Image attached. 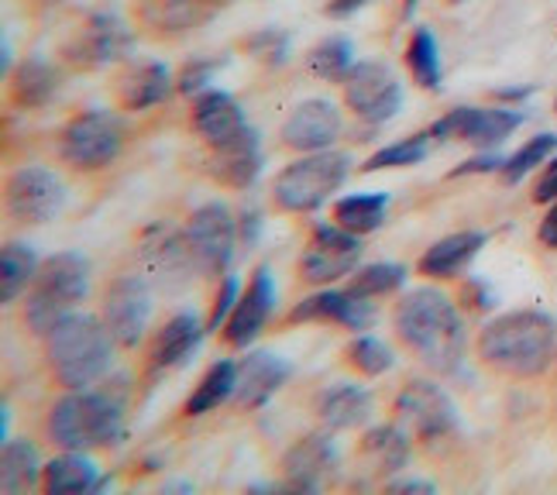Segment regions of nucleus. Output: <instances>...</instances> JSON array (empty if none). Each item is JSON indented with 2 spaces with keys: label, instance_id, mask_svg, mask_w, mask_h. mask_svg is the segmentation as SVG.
<instances>
[{
  "label": "nucleus",
  "instance_id": "1",
  "mask_svg": "<svg viewBox=\"0 0 557 495\" xmlns=\"http://www.w3.org/2000/svg\"><path fill=\"white\" fill-rule=\"evenodd\" d=\"M396 337L406 351H413L426 369L437 375H451L465 361V324L455 299L441 289L406 293L393 313Z\"/></svg>",
  "mask_w": 557,
  "mask_h": 495
},
{
  "label": "nucleus",
  "instance_id": "2",
  "mask_svg": "<svg viewBox=\"0 0 557 495\" xmlns=\"http://www.w3.org/2000/svg\"><path fill=\"white\" fill-rule=\"evenodd\" d=\"M479 358L506 379H537L557 358V320L541 310H512L488 320Z\"/></svg>",
  "mask_w": 557,
  "mask_h": 495
},
{
  "label": "nucleus",
  "instance_id": "3",
  "mask_svg": "<svg viewBox=\"0 0 557 495\" xmlns=\"http://www.w3.org/2000/svg\"><path fill=\"white\" fill-rule=\"evenodd\" d=\"M41 341H46L49 375L62 393L90 389L94 382H100L107 369H111L117 348V341L103 327L100 317L76 313V310L62 317Z\"/></svg>",
  "mask_w": 557,
  "mask_h": 495
},
{
  "label": "nucleus",
  "instance_id": "4",
  "mask_svg": "<svg viewBox=\"0 0 557 495\" xmlns=\"http://www.w3.org/2000/svg\"><path fill=\"white\" fill-rule=\"evenodd\" d=\"M46 434L59 450L111 447L124 434V399L114 389H66L52 403Z\"/></svg>",
  "mask_w": 557,
  "mask_h": 495
},
{
  "label": "nucleus",
  "instance_id": "5",
  "mask_svg": "<svg viewBox=\"0 0 557 495\" xmlns=\"http://www.w3.org/2000/svg\"><path fill=\"white\" fill-rule=\"evenodd\" d=\"M90 293V262L79 251L49 255L38 265L35 283L25 296V327L46 337L62 317L73 313Z\"/></svg>",
  "mask_w": 557,
  "mask_h": 495
},
{
  "label": "nucleus",
  "instance_id": "6",
  "mask_svg": "<svg viewBox=\"0 0 557 495\" xmlns=\"http://www.w3.org/2000/svg\"><path fill=\"white\" fill-rule=\"evenodd\" d=\"M351 172V159L348 152H334V148H324V152H307L296 162H289L278 176L272 180V203L283 213H313L324 207L334 193L345 186Z\"/></svg>",
  "mask_w": 557,
  "mask_h": 495
},
{
  "label": "nucleus",
  "instance_id": "7",
  "mask_svg": "<svg viewBox=\"0 0 557 495\" xmlns=\"http://www.w3.org/2000/svg\"><path fill=\"white\" fill-rule=\"evenodd\" d=\"M124 148V121L114 111L90 107L76 117H70L55 135V156L62 165L76 172L107 169Z\"/></svg>",
  "mask_w": 557,
  "mask_h": 495
},
{
  "label": "nucleus",
  "instance_id": "8",
  "mask_svg": "<svg viewBox=\"0 0 557 495\" xmlns=\"http://www.w3.org/2000/svg\"><path fill=\"white\" fill-rule=\"evenodd\" d=\"M132 46H135V35L121 14L87 11L66 32V38H62L59 55L66 59V66H73L76 73H97L127 59Z\"/></svg>",
  "mask_w": 557,
  "mask_h": 495
},
{
  "label": "nucleus",
  "instance_id": "9",
  "mask_svg": "<svg viewBox=\"0 0 557 495\" xmlns=\"http://www.w3.org/2000/svg\"><path fill=\"white\" fill-rule=\"evenodd\" d=\"M183 242L189 251V262L200 275H224L234 248H238V221L224 203H203L186 218L183 224Z\"/></svg>",
  "mask_w": 557,
  "mask_h": 495
},
{
  "label": "nucleus",
  "instance_id": "10",
  "mask_svg": "<svg viewBox=\"0 0 557 495\" xmlns=\"http://www.w3.org/2000/svg\"><path fill=\"white\" fill-rule=\"evenodd\" d=\"M66 207V183L49 165H25L14 169L4 183V210L21 227H38L59 218Z\"/></svg>",
  "mask_w": 557,
  "mask_h": 495
},
{
  "label": "nucleus",
  "instance_id": "11",
  "mask_svg": "<svg viewBox=\"0 0 557 495\" xmlns=\"http://www.w3.org/2000/svg\"><path fill=\"white\" fill-rule=\"evenodd\" d=\"M393 413L406 434L426 444L455 434L458 426V410L451 396L431 379H406L393 399Z\"/></svg>",
  "mask_w": 557,
  "mask_h": 495
},
{
  "label": "nucleus",
  "instance_id": "12",
  "mask_svg": "<svg viewBox=\"0 0 557 495\" xmlns=\"http://www.w3.org/2000/svg\"><path fill=\"white\" fill-rule=\"evenodd\" d=\"M100 320L121 348H138L152 320V286L141 275H114L100 296Z\"/></svg>",
  "mask_w": 557,
  "mask_h": 495
},
{
  "label": "nucleus",
  "instance_id": "13",
  "mask_svg": "<svg viewBox=\"0 0 557 495\" xmlns=\"http://www.w3.org/2000/svg\"><path fill=\"white\" fill-rule=\"evenodd\" d=\"M361 238L341 224H317L310 242L299 255V279L307 286H331L337 279H348L361 262Z\"/></svg>",
  "mask_w": 557,
  "mask_h": 495
},
{
  "label": "nucleus",
  "instance_id": "14",
  "mask_svg": "<svg viewBox=\"0 0 557 495\" xmlns=\"http://www.w3.org/2000/svg\"><path fill=\"white\" fill-rule=\"evenodd\" d=\"M341 86H345L348 111L358 121H366V124H385V121H393L399 114V107H403V83L379 59L355 62L348 79L341 83Z\"/></svg>",
  "mask_w": 557,
  "mask_h": 495
},
{
  "label": "nucleus",
  "instance_id": "15",
  "mask_svg": "<svg viewBox=\"0 0 557 495\" xmlns=\"http://www.w3.org/2000/svg\"><path fill=\"white\" fill-rule=\"evenodd\" d=\"M523 124V114L512 111V107H455L451 114H444L431 135L434 138H455L475 148H496L506 141L517 127Z\"/></svg>",
  "mask_w": 557,
  "mask_h": 495
},
{
  "label": "nucleus",
  "instance_id": "16",
  "mask_svg": "<svg viewBox=\"0 0 557 495\" xmlns=\"http://www.w3.org/2000/svg\"><path fill=\"white\" fill-rule=\"evenodd\" d=\"M337 447L331 434H307L286 447L278 471H283V488L289 492H317L337 475Z\"/></svg>",
  "mask_w": 557,
  "mask_h": 495
},
{
  "label": "nucleus",
  "instance_id": "17",
  "mask_svg": "<svg viewBox=\"0 0 557 495\" xmlns=\"http://www.w3.org/2000/svg\"><path fill=\"white\" fill-rule=\"evenodd\" d=\"M227 8V0H135V25L159 38H183L203 28Z\"/></svg>",
  "mask_w": 557,
  "mask_h": 495
},
{
  "label": "nucleus",
  "instance_id": "18",
  "mask_svg": "<svg viewBox=\"0 0 557 495\" xmlns=\"http://www.w3.org/2000/svg\"><path fill=\"white\" fill-rule=\"evenodd\" d=\"M289 324H337L355 334L369 331L375 320V299L355 296L348 289H320L289 310Z\"/></svg>",
  "mask_w": 557,
  "mask_h": 495
},
{
  "label": "nucleus",
  "instance_id": "19",
  "mask_svg": "<svg viewBox=\"0 0 557 495\" xmlns=\"http://www.w3.org/2000/svg\"><path fill=\"white\" fill-rule=\"evenodd\" d=\"M341 127H345V117H341L337 107L331 100L313 97L293 107L283 127H278V138H283V145L293 148V152L307 156V152H324V148H331L341 138Z\"/></svg>",
  "mask_w": 557,
  "mask_h": 495
},
{
  "label": "nucleus",
  "instance_id": "20",
  "mask_svg": "<svg viewBox=\"0 0 557 495\" xmlns=\"http://www.w3.org/2000/svg\"><path fill=\"white\" fill-rule=\"evenodd\" d=\"M272 310H275V283H272V272L259 265L248 279V286L242 289L238 304H234L227 324L221 327L224 344H231V348H248V344H255L272 320Z\"/></svg>",
  "mask_w": 557,
  "mask_h": 495
},
{
  "label": "nucleus",
  "instance_id": "21",
  "mask_svg": "<svg viewBox=\"0 0 557 495\" xmlns=\"http://www.w3.org/2000/svg\"><path fill=\"white\" fill-rule=\"evenodd\" d=\"M259 172H262V138L251 124L242 127L234 138H227L221 145H210L207 176L218 186L242 193L259 180Z\"/></svg>",
  "mask_w": 557,
  "mask_h": 495
},
{
  "label": "nucleus",
  "instance_id": "22",
  "mask_svg": "<svg viewBox=\"0 0 557 495\" xmlns=\"http://www.w3.org/2000/svg\"><path fill=\"white\" fill-rule=\"evenodd\" d=\"M203 341V324L197 313H176L169 317L165 324L152 334V344H148L145 355V375L148 379H162L169 372L183 369V364L197 355Z\"/></svg>",
  "mask_w": 557,
  "mask_h": 495
},
{
  "label": "nucleus",
  "instance_id": "23",
  "mask_svg": "<svg viewBox=\"0 0 557 495\" xmlns=\"http://www.w3.org/2000/svg\"><path fill=\"white\" fill-rule=\"evenodd\" d=\"M293 375V364L272 351H251L238 361V375H234V396L231 403L242 413H255L283 389L286 379Z\"/></svg>",
  "mask_w": 557,
  "mask_h": 495
},
{
  "label": "nucleus",
  "instance_id": "24",
  "mask_svg": "<svg viewBox=\"0 0 557 495\" xmlns=\"http://www.w3.org/2000/svg\"><path fill=\"white\" fill-rule=\"evenodd\" d=\"M410 455H413V437L399 423H382L361 434L355 461L361 475H369L372 482H385L410 465Z\"/></svg>",
  "mask_w": 557,
  "mask_h": 495
},
{
  "label": "nucleus",
  "instance_id": "25",
  "mask_svg": "<svg viewBox=\"0 0 557 495\" xmlns=\"http://www.w3.org/2000/svg\"><path fill=\"white\" fill-rule=\"evenodd\" d=\"M173 73H169L165 62H156V59H141V62H132V66H124L114 79V100L121 111H148V107L156 103H165L169 94H173Z\"/></svg>",
  "mask_w": 557,
  "mask_h": 495
},
{
  "label": "nucleus",
  "instance_id": "26",
  "mask_svg": "<svg viewBox=\"0 0 557 495\" xmlns=\"http://www.w3.org/2000/svg\"><path fill=\"white\" fill-rule=\"evenodd\" d=\"M189 127H193V135H197L210 148V145H221V141L234 138L242 127H248V121H245L242 103L234 100L231 94L203 90V94L193 97Z\"/></svg>",
  "mask_w": 557,
  "mask_h": 495
},
{
  "label": "nucleus",
  "instance_id": "27",
  "mask_svg": "<svg viewBox=\"0 0 557 495\" xmlns=\"http://www.w3.org/2000/svg\"><path fill=\"white\" fill-rule=\"evenodd\" d=\"M485 248V234L482 231H458V234H447V238L434 242L420 255V275L426 279H458L468 265L471 258Z\"/></svg>",
  "mask_w": 557,
  "mask_h": 495
},
{
  "label": "nucleus",
  "instance_id": "28",
  "mask_svg": "<svg viewBox=\"0 0 557 495\" xmlns=\"http://www.w3.org/2000/svg\"><path fill=\"white\" fill-rule=\"evenodd\" d=\"M100 485V468L87 458V450H62L41 468V488L49 495H83L97 492Z\"/></svg>",
  "mask_w": 557,
  "mask_h": 495
},
{
  "label": "nucleus",
  "instance_id": "29",
  "mask_svg": "<svg viewBox=\"0 0 557 495\" xmlns=\"http://www.w3.org/2000/svg\"><path fill=\"white\" fill-rule=\"evenodd\" d=\"M317 413L327 430H355L369 420L372 396H369V389H361V385H355V382H337L324 396H320Z\"/></svg>",
  "mask_w": 557,
  "mask_h": 495
},
{
  "label": "nucleus",
  "instance_id": "30",
  "mask_svg": "<svg viewBox=\"0 0 557 495\" xmlns=\"http://www.w3.org/2000/svg\"><path fill=\"white\" fill-rule=\"evenodd\" d=\"M41 458L32 441L25 437H8L4 458H0V488L4 495H25L41 485Z\"/></svg>",
  "mask_w": 557,
  "mask_h": 495
},
{
  "label": "nucleus",
  "instance_id": "31",
  "mask_svg": "<svg viewBox=\"0 0 557 495\" xmlns=\"http://www.w3.org/2000/svg\"><path fill=\"white\" fill-rule=\"evenodd\" d=\"M59 90V73L52 62L46 59H25L21 66L14 70L11 76V94H14V103L25 107V111H38V107H46Z\"/></svg>",
  "mask_w": 557,
  "mask_h": 495
},
{
  "label": "nucleus",
  "instance_id": "32",
  "mask_svg": "<svg viewBox=\"0 0 557 495\" xmlns=\"http://www.w3.org/2000/svg\"><path fill=\"white\" fill-rule=\"evenodd\" d=\"M38 255L21 245V242H8L4 251H0V299L4 307H14L21 296H28L35 275H38Z\"/></svg>",
  "mask_w": 557,
  "mask_h": 495
},
{
  "label": "nucleus",
  "instance_id": "33",
  "mask_svg": "<svg viewBox=\"0 0 557 495\" xmlns=\"http://www.w3.org/2000/svg\"><path fill=\"white\" fill-rule=\"evenodd\" d=\"M234 375H238V361L224 358L218 364H210L207 375L197 382V389H193V396L186 399L183 413L186 417H207V413L218 410V406L231 403V396H234Z\"/></svg>",
  "mask_w": 557,
  "mask_h": 495
},
{
  "label": "nucleus",
  "instance_id": "34",
  "mask_svg": "<svg viewBox=\"0 0 557 495\" xmlns=\"http://www.w3.org/2000/svg\"><path fill=\"white\" fill-rule=\"evenodd\" d=\"M385 210H389V197L385 193H351V197H341L334 203V224L366 238V234L382 227Z\"/></svg>",
  "mask_w": 557,
  "mask_h": 495
},
{
  "label": "nucleus",
  "instance_id": "35",
  "mask_svg": "<svg viewBox=\"0 0 557 495\" xmlns=\"http://www.w3.org/2000/svg\"><path fill=\"white\" fill-rule=\"evenodd\" d=\"M406 66H410V76L420 90H431V94L441 90V79H444L441 49H437V38L431 28H417L410 35V46H406Z\"/></svg>",
  "mask_w": 557,
  "mask_h": 495
},
{
  "label": "nucleus",
  "instance_id": "36",
  "mask_svg": "<svg viewBox=\"0 0 557 495\" xmlns=\"http://www.w3.org/2000/svg\"><path fill=\"white\" fill-rule=\"evenodd\" d=\"M307 66L317 79H324V83H345L351 66H355V46H351V38L345 35H331L324 38L320 46L310 49L307 55Z\"/></svg>",
  "mask_w": 557,
  "mask_h": 495
},
{
  "label": "nucleus",
  "instance_id": "37",
  "mask_svg": "<svg viewBox=\"0 0 557 495\" xmlns=\"http://www.w3.org/2000/svg\"><path fill=\"white\" fill-rule=\"evenodd\" d=\"M403 283H406V265L375 262V265H366V269L351 272L348 293L366 296V299H379V296H389V293L403 289Z\"/></svg>",
  "mask_w": 557,
  "mask_h": 495
},
{
  "label": "nucleus",
  "instance_id": "38",
  "mask_svg": "<svg viewBox=\"0 0 557 495\" xmlns=\"http://www.w3.org/2000/svg\"><path fill=\"white\" fill-rule=\"evenodd\" d=\"M348 364H351L358 375L379 379V375H385L396 364V355H393V348L382 337H375V334H358L348 344Z\"/></svg>",
  "mask_w": 557,
  "mask_h": 495
},
{
  "label": "nucleus",
  "instance_id": "39",
  "mask_svg": "<svg viewBox=\"0 0 557 495\" xmlns=\"http://www.w3.org/2000/svg\"><path fill=\"white\" fill-rule=\"evenodd\" d=\"M431 132H420V135H410L403 141H393L379 148V152L361 165V172H379V169H406V165H420L431 152Z\"/></svg>",
  "mask_w": 557,
  "mask_h": 495
},
{
  "label": "nucleus",
  "instance_id": "40",
  "mask_svg": "<svg viewBox=\"0 0 557 495\" xmlns=\"http://www.w3.org/2000/svg\"><path fill=\"white\" fill-rule=\"evenodd\" d=\"M554 148H557V135H537V138H530L520 152H512L506 159V165L499 169L503 172V180L512 186V183H520L527 172H533L537 165H544L550 156H554Z\"/></svg>",
  "mask_w": 557,
  "mask_h": 495
},
{
  "label": "nucleus",
  "instance_id": "41",
  "mask_svg": "<svg viewBox=\"0 0 557 495\" xmlns=\"http://www.w3.org/2000/svg\"><path fill=\"white\" fill-rule=\"evenodd\" d=\"M242 49L251 55V59H259L265 62V66H283V62L289 59V35L283 28H259V32H251L245 41H242Z\"/></svg>",
  "mask_w": 557,
  "mask_h": 495
},
{
  "label": "nucleus",
  "instance_id": "42",
  "mask_svg": "<svg viewBox=\"0 0 557 495\" xmlns=\"http://www.w3.org/2000/svg\"><path fill=\"white\" fill-rule=\"evenodd\" d=\"M224 66V59H189L183 62V70L176 76V90L180 94H203L210 90V79Z\"/></svg>",
  "mask_w": 557,
  "mask_h": 495
},
{
  "label": "nucleus",
  "instance_id": "43",
  "mask_svg": "<svg viewBox=\"0 0 557 495\" xmlns=\"http://www.w3.org/2000/svg\"><path fill=\"white\" fill-rule=\"evenodd\" d=\"M238 296H242L238 275H221V289H218V296H213V310L207 317V331H221L227 324V317H231L234 304H238Z\"/></svg>",
  "mask_w": 557,
  "mask_h": 495
},
{
  "label": "nucleus",
  "instance_id": "44",
  "mask_svg": "<svg viewBox=\"0 0 557 495\" xmlns=\"http://www.w3.org/2000/svg\"><path fill=\"white\" fill-rule=\"evenodd\" d=\"M506 165V159H499V156H479V159H471V162H465V165H458L455 172H451V180H458V176H471V172H496V169H503Z\"/></svg>",
  "mask_w": 557,
  "mask_h": 495
},
{
  "label": "nucleus",
  "instance_id": "45",
  "mask_svg": "<svg viewBox=\"0 0 557 495\" xmlns=\"http://www.w3.org/2000/svg\"><path fill=\"white\" fill-rule=\"evenodd\" d=\"M259 231H262V218L255 210H242L238 213V238L245 245H255V238H259Z\"/></svg>",
  "mask_w": 557,
  "mask_h": 495
},
{
  "label": "nucleus",
  "instance_id": "46",
  "mask_svg": "<svg viewBox=\"0 0 557 495\" xmlns=\"http://www.w3.org/2000/svg\"><path fill=\"white\" fill-rule=\"evenodd\" d=\"M533 200H537V203H557V165L554 162L547 165V176L537 183V193H533Z\"/></svg>",
  "mask_w": 557,
  "mask_h": 495
},
{
  "label": "nucleus",
  "instance_id": "47",
  "mask_svg": "<svg viewBox=\"0 0 557 495\" xmlns=\"http://www.w3.org/2000/svg\"><path fill=\"white\" fill-rule=\"evenodd\" d=\"M537 238L547 245V248H554L557 251V203L547 210V218L541 221V231H537Z\"/></svg>",
  "mask_w": 557,
  "mask_h": 495
},
{
  "label": "nucleus",
  "instance_id": "48",
  "mask_svg": "<svg viewBox=\"0 0 557 495\" xmlns=\"http://www.w3.org/2000/svg\"><path fill=\"white\" fill-rule=\"evenodd\" d=\"M366 4H372V0H331L324 11H327V17H351L355 11H361Z\"/></svg>",
  "mask_w": 557,
  "mask_h": 495
},
{
  "label": "nucleus",
  "instance_id": "49",
  "mask_svg": "<svg viewBox=\"0 0 557 495\" xmlns=\"http://www.w3.org/2000/svg\"><path fill=\"white\" fill-rule=\"evenodd\" d=\"M385 488L389 492H434V485L431 482H385Z\"/></svg>",
  "mask_w": 557,
  "mask_h": 495
},
{
  "label": "nucleus",
  "instance_id": "50",
  "mask_svg": "<svg viewBox=\"0 0 557 495\" xmlns=\"http://www.w3.org/2000/svg\"><path fill=\"white\" fill-rule=\"evenodd\" d=\"M28 4H32L35 11H52V8H59V4H66V0H28Z\"/></svg>",
  "mask_w": 557,
  "mask_h": 495
},
{
  "label": "nucleus",
  "instance_id": "51",
  "mask_svg": "<svg viewBox=\"0 0 557 495\" xmlns=\"http://www.w3.org/2000/svg\"><path fill=\"white\" fill-rule=\"evenodd\" d=\"M417 4H420V0H406V8H403V14H406V17H410V14L417 11Z\"/></svg>",
  "mask_w": 557,
  "mask_h": 495
},
{
  "label": "nucleus",
  "instance_id": "52",
  "mask_svg": "<svg viewBox=\"0 0 557 495\" xmlns=\"http://www.w3.org/2000/svg\"><path fill=\"white\" fill-rule=\"evenodd\" d=\"M554 107H557V103H554Z\"/></svg>",
  "mask_w": 557,
  "mask_h": 495
}]
</instances>
